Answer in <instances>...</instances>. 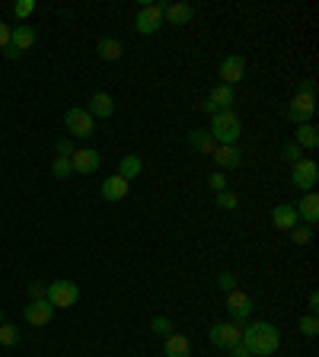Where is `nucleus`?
I'll use <instances>...</instances> for the list:
<instances>
[{
  "instance_id": "31",
  "label": "nucleus",
  "mask_w": 319,
  "mask_h": 357,
  "mask_svg": "<svg viewBox=\"0 0 319 357\" xmlns=\"http://www.w3.org/2000/svg\"><path fill=\"white\" fill-rule=\"evenodd\" d=\"M300 332H304L306 338H316V335H319V319H316V312H310V316H304V319H300Z\"/></svg>"
},
{
  "instance_id": "17",
  "label": "nucleus",
  "mask_w": 319,
  "mask_h": 357,
  "mask_svg": "<svg viewBox=\"0 0 319 357\" xmlns=\"http://www.w3.org/2000/svg\"><path fill=\"white\" fill-rule=\"evenodd\" d=\"M99 191H102V198H106V201H122V198H128L131 182L115 173V175H109V179H102V189H99Z\"/></svg>"
},
{
  "instance_id": "11",
  "label": "nucleus",
  "mask_w": 319,
  "mask_h": 357,
  "mask_svg": "<svg viewBox=\"0 0 319 357\" xmlns=\"http://www.w3.org/2000/svg\"><path fill=\"white\" fill-rule=\"evenodd\" d=\"M313 112H316V96H306V93H297L294 102L288 106V118L294 125H310Z\"/></svg>"
},
{
  "instance_id": "3",
  "label": "nucleus",
  "mask_w": 319,
  "mask_h": 357,
  "mask_svg": "<svg viewBox=\"0 0 319 357\" xmlns=\"http://www.w3.org/2000/svg\"><path fill=\"white\" fill-rule=\"evenodd\" d=\"M45 300L54 310H70V306H77V300H80V287H77L74 281H52Z\"/></svg>"
},
{
  "instance_id": "26",
  "label": "nucleus",
  "mask_w": 319,
  "mask_h": 357,
  "mask_svg": "<svg viewBox=\"0 0 319 357\" xmlns=\"http://www.w3.org/2000/svg\"><path fill=\"white\" fill-rule=\"evenodd\" d=\"M214 205L221 207V211H236V207H240V195H236V191H217V198H214Z\"/></svg>"
},
{
  "instance_id": "4",
  "label": "nucleus",
  "mask_w": 319,
  "mask_h": 357,
  "mask_svg": "<svg viewBox=\"0 0 319 357\" xmlns=\"http://www.w3.org/2000/svg\"><path fill=\"white\" fill-rule=\"evenodd\" d=\"M243 326L246 322H214L211 326V344H217V348H224V351H230L233 344H240L243 342Z\"/></svg>"
},
{
  "instance_id": "8",
  "label": "nucleus",
  "mask_w": 319,
  "mask_h": 357,
  "mask_svg": "<svg viewBox=\"0 0 319 357\" xmlns=\"http://www.w3.org/2000/svg\"><path fill=\"white\" fill-rule=\"evenodd\" d=\"M64 125H68L70 137H80V141L93 137V115L86 109H68L64 112Z\"/></svg>"
},
{
  "instance_id": "32",
  "label": "nucleus",
  "mask_w": 319,
  "mask_h": 357,
  "mask_svg": "<svg viewBox=\"0 0 319 357\" xmlns=\"http://www.w3.org/2000/svg\"><path fill=\"white\" fill-rule=\"evenodd\" d=\"M217 290H224V294L236 290V274L233 271H221V274H217Z\"/></svg>"
},
{
  "instance_id": "19",
  "label": "nucleus",
  "mask_w": 319,
  "mask_h": 357,
  "mask_svg": "<svg viewBox=\"0 0 319 357\" xmlns=\"http://www.w3.org/2000/svg\"><path fill=\"white\" fill-rule=\"evenodd\" d=\"M272 221H274V227H278V230H288V233H290V230L300 223V217H297V207L294 205H274Z\"/></svg>"
},
{
  "instance_id": "42",
  "label": "nucleus",
  "mask_w": 319,
  "mask_h": 357,
  "mask_svg": "<svg viewBox=\"0 0 319 357\" xmlns=\"http://www.w3.org/2000/svg\"><path fill=\"white\" fill-rule=\"evenodd\" d=\"M0 326H3V310H0Z\"/></svg>"
},
{
  "instance_id": "15",
  "label": "nucleus",
  "mask_w": 319,
  "mask_h": 357,
  "mask_svg": "<svg viewBox=\"0 0 319 357\" xmlns=\"http://www.w3.org/2000/svg\"><path fill=\"white\" fill-rule=\"evenodd\" d=\"M227 310H230V316H233L236 322H246L249 319V310H252L249 294H243V290H230L227 294Z\"/></svg>"
},
{
  "instance_id": "13",
  "label": "nucleus",
  "mask_w": 319,
  "mask_h": 357,
  "mask_svg": "<svg viewBox=\"0 0 319 357\" xmlns=\"http://www.w3.org/2000/svg\"><path fill=\"white\" fill-rule=\"evenodd\" d=\"M99 163H102V157H99L93 147H84V150L70 153V166H74V173H80V175H93L99 169Z\"/></svg>"
},
{
  "instance_id": "10",
  "label": "nucleus",
  "mask_w": 319,
  "mask_h": 357,
  "mask_svg": "<svg viewBox=\"0 0 319 357\" xmlns=\"http://www.w3.org/2000/svg\"><path fill=\"white\" fill-rule=\"evenodd\" d=\"M217 74H221V84L236 86L246 77V58L243 54H227V58L217 64Z\"/></svg>"
},
{
  "instance_id": "30",
  "label": "nucleus",
  "mask_w": 319,
  "mask_h": 357,
  "mask_svg": "<svg viewBox=\"0 0 319 357\" xmlns=\"http://www.w3.org/2000/svg\"><path fill=\"white\" fill-rule=\"evenodd\" d=\"M16 342H20V328H13V326L3 322V326H0V344H3V348H13Z\"/></svg>"
},
{
  "instance_id": "1",
  "label": "nucleus",
  "mask_w": 319,
  "mask_h": 357,
  "mask_svg": "<svg viewBox=\"0 0 319 357\" xmlns=\"http://www.w3.org/2000/svg\"><path fill=\"white\" fill-rule=\"evenodd\" d=\"M243 344L252 357H268L281 344V328L272 322H246L243 326Z\"/></svg>"
},
{
  "instance_id": "5",
  "label": "nucleus",
  "mask_w": 319,
  "mask_h": 357,
  "mask_svg": "<svg viewBox=\"0 0 319 357\" xmlns=\"http://www.w3.org/2000/svg\"><path fill=\"white\" fill-rule=\"evenodd\" d=\"M163 7H166V3H144L134 16V29L141 32V35H153V32H160L163 29Z\"/></svg>"
},
{
  "instance_id": "41",
  "label": "nucleus",
  "mask_w": 319,
  "mask_h": 357,
  "mask_svg": "<svg viewBox=\"0 0 319 357\" xmlns=\"http://www.w3.org/2000/svg\"><path fill=\"white\" fill-rule=\"evenodd\" d=\"M306 303H310V312H316V310H319V294H316V290L310 294V300H306Z\"/></svg>"
},
{
  "instance_id": "22",
  "label": "nucleus",
  "mask_w": 319,
  "mask_h": 357,
  "mask_svg": "<svg viewBox=\"0 0 319 357\" xmlns=\"http://www.w3.org/2000/svg\"><path fill=\"white\" fill-rule=\"evenodd\" d=\"M294 144L300 150H316L319 147V131L313 125H297L294 128Z\"/></svg>"
},
{
  "instance_id": "29",
  "label": "nucleus",
  "mask_w": 319,
  "mask_h": 357,
  "mask_svg": "<svg viewBox=\"0 0 319 357\" xmlns=\"http://www.w3.org/2000/svg\"><path fill=\"white\" fill-rule=\"evenodd\" d=\"M150 332L163 335V338H166V335H173V332H176V328H173V319H166V316H153V319H150Z\"/></svg>"
},
{
  "instance_id": "12",
  "label": "nucleus",
  "mask_w": 319,
  "mask_h": 357,
  "mask_svg": "<svg viewBox=\"0 0 319 357\" xmlns=\"http://www.w3.org/2000/svg\"><path fill=\"white\" fill-rule=\"evenodd\" d=\"M23 319L29 322V326H48V322L54 319V306L48 303V300H29V303L23 306Z\"/></svg>"
},
{
  "instance_id": "39",
  "label": "nucleus",
  "mask_w": 319,
  "mask_h": 357,
  "mask_svg": "<svg viewBox=\"0 0 319 357\" xmlns=\"http://www.w3.org/2000/svg\"><path fill=\"white\" fill-rule=\"evenodd\" d=\"M230 354H233V357H252V354H249V348H246L243 342L233 344V348H230Z\"/></svg>"
},
{
  "instance_id": "21",
  "label": "nucleus",
  "mask_w": 319,
  "mask_h": 357,
  "mask_svg": "<svg viewBox=\"0 0 319 357\" xmlns=\"http://www.w3.org/2000/svg\"><path fill=\"white\" fill-rule=\"evenodd\" d=\"M90 115H96V118H109V115L115 112V99L109 96V93H93L90 96V109H86Z\"/></svg>"
},
{
  "instance_id": "23",
  "label": "nucleus",
  "mask_w": 319,
  "mask_h": 357,
  "mask_svg": "<svg viewBox=\"0 0 319 357\" xmlns=\"http://www.w3.org/2000/svg\"><path fill=\"white\" fill-rule=\"evenodd\" d=\"M144 173V160H141V157H137V153H125L122 157V163H118V175H122V179H137V175Z\"/></svg>"
},
{
  "instance_id": "2",
  "label": "nucleus",
  "mask_w": 319,
  "mask_h": 357,
  "mask_svg": "<svg viewBox=\"0 0 319 357\" xmlns=\"http://www.w3.org/2000/svg\"><path fill=\"white\" fill-rule=\"evenodd\" d=\"M208 134L214 137V144H236L240 134H243V122L233 109H224V112L211 115V131Z\"/></svg>"
},
{
  "instance_id": "34",
  "label": "nucleus",
  "mask_w": 319,
  "mask_h": 357,
  "mask_svg": "<svg viewBox=\"0 0 319 357\" xmlns=\"http://www.w3.org/2000/svg\"><path fill=\"white\" fill-rule=\"evenodd\" d=\"M45 294H48V284L45 281H32L29 284V296H32V300H45Z\"/></svg>"
},
{
  "instance_id": "9",
  "label": "nucleus",
  "mask_w": 319,
  "mask_h": 357,
  "mask_svg": "<svg viewBox=\"0 0 319 357\" xmlns=\"http://www.w3.org/2000/svg\"><path fill=\"white\" fill-rule=\"evenodd\" d=\"M290 182L297 185V189H304V191H313L319 182V166L313 160H297L294 169H290Z\"/></svg>"
},
{
  "instance_id": "18",
  "label": "nucleus",
  "mask_w": 319,
  "mask_h": 357,
  "mask_svg": "<svg viewBox=\"0 0 319 357\" xmlns=\"http://www.w3.org/2000/svg\"><path fill=\"white\" fill-rule=\"evenodd\" d=\"M163 354H166V357H192L189 338H185V335H179V332L166 335V338H163Z\"/></svg>"
},
{
  "instance_id": "27",
  "label": "nucleus",
  "mask_w": 319,
  "mask_h": 357,
  "mask_svg": "<svg viewBox=\"0 0 319 357\" xmlns=\"http://www.w3.org/2000/svg\"><path fill=\"white\" fill-rule=\"evenodd\" d=\"M52 173H54V179H68V175L74 173V166H70V157H54Z\"/></svg>"
},
{
  "instance_id": "7",
  "label": "nucleus",
  "mask_w": 319,
  "mask_h": 357,
  "mask_svg": "<svg viewBox=\"0 0 319 357\" xmlns=\"http://www.w3.org/2000/svg\"><path fill=\"white\" fill-rule=\"evenodd\" d=\"M236 102V90L227 84H217L211 93H208V99L201 102V112L214 115V112H224V109H230Z\"/></svg>"
},
{
  "instance_id": "25",
  "label": "nucleus",
  "mask_w": 319,
  "mask_h": 357,
  "mask_svg": "<svg viewBox=\"0 0 319 357\" xmlns=\"http://www.w3.org/2000/svg\"><path fill=\"white\" fill-rule=\"evenodd\" d=\"M189 144L195 147L198 153H208V157H211L214 147H217V144H214V137L208 134V131H192V134H189Z\"/></svg>"
},
{
  "instance_id": "37",
  "label": "nucleus",
  "mask_w": 319,
  "mask_h": 357,
  "mask_svg": "<svg viewBox=\"0 0 319 357\" xmlns=\"http://www.w3.org/2000/svg\"><path fill=\"white\" fill-rule=\"evenodd\" d=\"M54 150H58V157H70V153H74V144H70V137H61V141L54 144Z\"/></svg>"
},
{
  "instance_id": "16",
  "label": "nucleus",
  "mask_w": 319,
  "mask_h": 357,
  "mask_svg": "<svg viewBox=\"0 0 319 357\" xmlns=\"http://www.w3.org/2000/svg\"><path fill=\"white\" fill-rule=\"evenodd\" d=\"M195 19V7L192 3H166L163 7V23L169 26H185Z\"/></svg>"
},
{
  "instance_id": "20",
  "label": "nucleus",
  "mask_w": 319,
  "mask_h": 357,
  "mask_svg": "<svg viewBox=\"0 0 319 357\" xmlns=\"http://www.w3.org/2000/svg\"><path fill=\"white\" fill-rule=\"evenodd\" d=\"M294 207H297V217H304L306 223L319 221V195L316 191H306V195L300 198V205H294Z\"/></svg>"
},
{
  "instance_id": "36",
  "label": "nucleus",
  "mask_w": 319,
  "mask_h": 357,
  "mask_svg": "<svg viewBox=\"0 0 319 357\" xmlns=\"http://www.w3.org/2000/svg\"><path fill=\"white\" fill-rule=\"evenodd\" d=\"M208 182H211L214 191H227V175H224V173H214Z\"/></svg>"
},
{
  "instance_id": "35",
  "label": "nucleus",
  "mask_w": 319,
  "mask_h": 357,
  "mask_svg": "<svg viewBox=\"0 0 319 357\" xmlns=\"http://www.w3.org/2000/svg\"><path fill=\"white\" fill-rule=\"evenodd\" d=\"M281 157H284V160H290V163H297V160H300V147H297L294 141H290V144H284Z\"/></svg>"
},
{
  "instance_id": "6",
  "label": "nucleus",
  "mask_w": 319,
  "mask_h": 357,
  "mask_svg": "<svg viewBox=\"0 0 319 357\" xmlns=\"http://www.w3.org/2000/svg\"><path fill=\"white\" fill-rule=\"evenodd\" d=\"M32 45H36V29L20 23L10 29V45L3 48V54H7V58H20V54H26Z\"/></svg>"
},
{
  "instance_id": "33",
  "label": "nucleus",
  "mask_w": 319,
  "mask_h": 357,
  "mask_svg": "<svg viewBox=\"0 0 319 357\" xmlns=\"http://www.w3.org/2000/svg\"><path fill=\"white\" fill-rule=\"evenodd\" d=\"M310 239H313V230H300V227L290 230V243L294 246H306Z\"/></svg>"
},
{
  "instance_id": "28",
  "label": "nucleus",
  "mask_w": 319,
  "mask_h": 357,
  "mask_svg": "<svg viewBox=\"0 0 319 357\" xmlns=\"http://www.w3.org/2000/svg\"><path fill=\"white\" fill-rule=\"evenodd\" d=\"M36 13V0H16L13 3V16L23 23V19H29V16Z\"/></svg>"
},
{
  "instance_id": "40",
  "label": "nucleus",
  "mask_w": 319,
  "mask_h": 357,
  "mask_svg": "<svg viewBox=\"0 0 319 357\" xmlns=\"http://www.w3.org/2000/svg\"><path fill=\"white\" fill-rule=\"evenodd\" d=\"M300 93H306V96H316V80H304V84H300Z\"/></svg>"
},
{
  "instance_id": "14",
  "label": "nucleus",
  "mask_w": 319,
  "mask_h": 357,
  "mask_svg": "<svg viewBox=\"0 0 319 357\" xmlns=\"http://www.w3.org/2000/svg\"><path fill=\"white\" fill-rule=\"evenodd\" d=\"M211 157H214V163L221 166V173H224V169L243 166V150H240L236 144H217V147H214Z\"/></svg>"
},
{
  "instance_id": "24",
  "label": "nucleus",
  "mask_w": 319,
  "mask_h": 357,
  "mask_svg": "<svg viewBox=\"0 0 319 357\" xmlns=\"http://www.w3.org/2000/svg\"><path fill=\"white\" fill-rule=\"evenodd\" d=\"M96 51H99V58H102V61H118L125 48H122V42H118V38L106 35V38H99V42H96Z\"/></svg>"
},
{
  "instance_id": "38",
  "label": "nucleus",
  "mask_w": 319,
  "mask_h": 357,
  "mask_svg": "<svg viewBox=\"0 0 319 357\" xmlns=\"http://www.w3.org/2000/svg\"><path fill=\"white\" fill-rule=\"evenodd\" d=\"M10 29H13V26H7L3 19H0V48L10 45Z\"/></svg>"
}]
</instances>
